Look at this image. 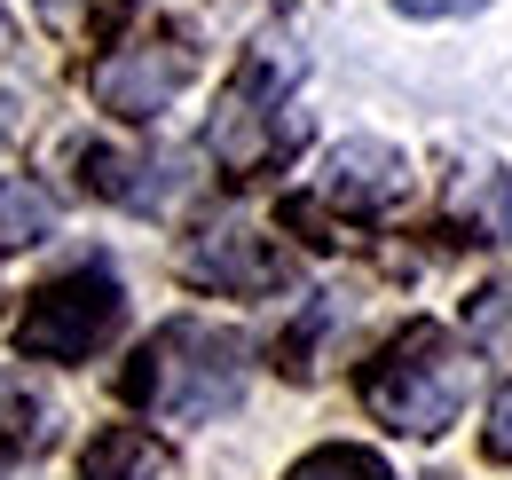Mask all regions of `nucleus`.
I'll list each match as a JSON object with an SVG mask.
<instances>
[{"label":"nucleus","instance_id":"obj_8","mask_svg":"<svg viewBox=\"0 0 512 480\" xmlns=\"http://www.w3.org/2000/svg\"><path fill=\"white\" fill-rule=\"evenodd\" d=\"M166 473H174V457H166V441L142 433V425H103V433L79 449V480H166Z\"/></svg>","mask_w":512,"mask_h":480},{"label":"nucleus","instance_id":"obj_9","mask_svg":"<svg viewBox=\"0 0 512 480\" xmlns=\"http://www.w3.org/2000/svg\"><path fill=\"white\" fill-rule=\"evenodd\" d=\"M142 174H158L150 158H127V150H79V181L95 189V197H111V205H134V213H150V205H166L174 189L166 181H142Z\"/></svg>","mask_w":512,"mask_h":480},{"label":"nucleus","instance_id":"obj_14","mask_svg":"<svg viewBox=\"0 0 512 480\" xmlns=\"http://www.w3.org/2000/svg\"><path fill=\"white\" fill-rule=\"evenodd\" d=\"M473 339H481V347H505L512 339V284H497V292L473 300Z\"/></svg>","mask_w":512,"mask_h":480},{"label":"nucleus","instance_id":"obj_6","mask_svg":"<svg viewBox=\"0 0 512 480\" xmlns=\"http://www.w3.org/2000/svg\"><path fill=\"white\" fill-rule=\"evenodd\" d=\"M190 71H197L190 40H174V32L134 40V48H111V56L95 63V103H103L111 119L142 126V119H158V111L190 87Z\"/></svg>","mask_w":512,"mask_h":480},{"label":"nucleus","instance_id":"obj_11","mask_svg":"<svg viewBox=\"0 0 512 480\" xmlns=\"http://www.w3.org/2000/svg\"><path fill=\"white\" fill-rule=\"evenodd\" d=\"M48 449V402L24 386V370H0V457Z\"/></svg>","mask_w":512,"mask_h":480},{"label":"nucleus","instance_id":"obj_10","mask_svg":"<svg viewBox=\"0 0 512 480\" xmlns=\"http://www.w3.org/2000/svg\"><path fill=\"white\" fill-rule=\"evenodd\" d=\"M32 16L64 40V48H111L127 32L134 0H32Z\"/></svg>","mask_w":512,"mask_h":480},{"label":"nucleus","instance_id":"obj_17","mask_svg":"<svg viewBox=\"0 0 512 480\" xmlns=\"http://www.w3.org/2000/svg\"><path fill=\"white\" fill-rule=\"evenodd\" d=\"M0 48H8V8H0Z\"/></svg>","mask_w":512,"mask_h":480},{"label":"nucleus","instance_id":"obj_2","mask_svg":"<svg viewBox=\"0 0 512 480\" xmlns=\"http://www.w3.org/2000/svg\"><path fill=\"white\" fill-rule=\"evenodd\" d=\"M473 402V347H457L442 323H410L394 331L371 370H363V410L386 433H410V441H434L465 418Z\"/></svg>","mask_w":512,"mask_h":480},{"label":"nucleus","instance_id":"obj_5","mask_svg":"<svg viewBox=\"0 0 512 480\" xmlns=\"http://www.w3.org/2000/svg\"><path fill=\"white\" fill-rule=\"evenodd\" d=\"M182 284L221 292V300H268L292 284V252L253 221H213L182 244Z\"/></svg>","mask_w":512,"mask_h":480},{"label":"nucleus","instance_id":"obj_1","mask_svg":"<svg viewBox=\"0 0 512 480\" xmlns=\"http://www.w3.org/2000/svg\"><path fill=\"white\" fill-rule=\"evenodd\" d=\"M119 394H127L134 410L174 418V425L221 418L245 394V339L182 315V323H166V331H150L134 347V362L119 370Z\"/></svg>","mask_w":512,"mask_h":480},{"label":"nucleus","instance_id":"obj_15","mask_svg":"<svg viewBox=\"0 0 512 480\" xmlns=\"http://www.w3.org/2000/svg\"><path fill=\"white\" fill-rule=\"evenodd\" d=\"M481 441H489V457H497V465H512V386L489 402V433H481Z\"/></svg>","mask_w":512,"mask_h":480},{"label":"nucleus","instance_id":"obj_7","mask_svg":"<svg viewBox=\"0 0 512 480\" xmlns=\"http://www.w3.org/2000/svg\"><path fill=\"white\" fill-rule=\"evenodd\" d=\"M402 197H410V158H402L394 142H371V134H355V142H339V150L323 158V189H316V205H331L339 221H386Z\"/></svg>","mask_w":512,"mask_h":480},{"label":"nucleus","instance_id":"obj_12","mask_svg":"<svg viewBox=\"0 0 512 480\" xmlns=\"http://www.w3.org/2000/svg\"><path fill=\"white\" fill-rule=\"evenodd\" d=\"M0 237H8V244L56 237V197H48L32 174H8V181H0Z\"/></svg>","mask_w":512,"mask_h":480},{"label":"nucleus","instance_id":"obj_13","mask_svg":"<svg viewBox=\"0 0 512 480\" xmlns=\"http://www.w3.org/2000/svg\"><path fill=\"white\" fill-rule=\"evenodd\" d=\"M284 480H394L386 473V457L379 449H355V441H323V449H308L300 465Z\"/></svg>","mask_w":512,"mask_h":480},{"label":"nucleus","instance_id":"obj_16","mask_svg":"<svg viewBox=\"0 0 512 480\" xmlns=\"http://www.w3.org/2000/svg\"><path fill=\"white\" fill-rule=\"evenodd\" d=\"M481 0H394V16H418V24H449V16H473Z\"/></svg>","mask_w":512,"mask_h":480},{"label":"nucleus","instance_id":"obj_4","mask_svg":"<svg viewBox=\"0 0 512 480\" xmlns=\"http://www.w3.org/2000/svg\"><path fill=\"white\" fill-rule=\"evenodd\" d=\"M127 323V292L111 268H71L56 284H40L16 315V362H87L103 355Z\"/></svg>","mask_w":512,"mask_h":480},{"label":"nucleus","instance_id":"obj_3","mask_svg":"<svg viewBox=\"0 0 512 480\" xmlns=\"http://www.w3.org/2000/svg\"><path fill=\"white\" fill-rule=\"evenodd\" d=\"M292 79H300V48H284L276 32L245 48L237 79H229V95H221V111H213V126H205V150L221 158V174H229V181H253V174L284 166V158L300 150L308 126L284 111Z\"/></svg>","mask_w":512,"mask_h":480}]
</instances>
